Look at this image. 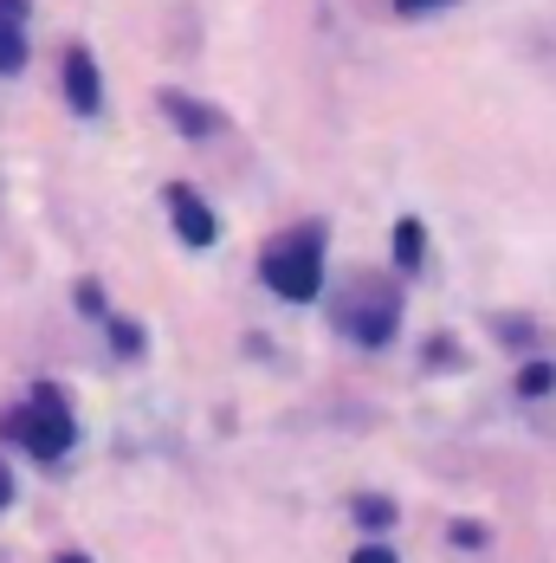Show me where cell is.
Segmentation results:
<instances>
[{
  "label": "cell",
  "instance_id": "cell-1",
  "mask_svg": "<svg viewBox=\"0 0 556 563\" xmlns=\"http://www.w3.org/2000/svg\"><path fill=\"white\" fill-rule=\"evenodd\" d=\"M259 273H266V285H273L278 298L311 305L318 285H324V227H298V233L273 240V246L259 253Z\"/></svg>",
  "mask_w": 556,
  "mask_h": 563
},
{
  "label": "cell",
  "instance_id": "cell-2",
  "mask_svg": "<svg viewBox=\"0 0 556 563\" xmlns=\"http://www.w3.org/2000/svg\"><path fill=\"white\" fill-rule=\"evenodd\" d=\"M331 324L343 338H356L363 350H382V343L401 331V291H394V285H376V279L349 285L331 305Z\"/></svg>",
  "mask_w": 556,
  "mask_h": 563
},
{
  "label": "cell",
  "instance_id": "cell-3",
  "mask_svg": "<svg viewBox=\"0 0 556 563\" xmlns=\"http://www.w3.org/2000/svg\"><path fill=\"white\" fill-rule=\"evenodd\" d=\"M7 434H13L26 453H40V460H58V453L71 448L78 428H71V408H65L58 383H40L26 408H13V415H7Z\"/></svg>",
  "mask_w": 556,
  "mask_h": 563
},
{
  "label": "cell",
  "instance_id": "cell-4",
  "mask_svg": "<svg viewBox=\"0 0 556 563\" xmlns=\"http://www.w3.org/2000/svg\"><path fill=\"white\" fill-rule=\"evenodd\" d=\"M168 221H175V233L188 240V246H214V233H221V221H214V208L188 188V181H168Z\"/></svg>",
  "mask_w": 556,
  "mask_h": 563
},
{
  "label": "cell",
  "instance_id": "cell-5",
  "mask_svg": "<svg viewBox=\"0 0 556 563\" xmlns=\"http://www.w3.org/2000/svg\"><path fill=\"white\" fill-rule=\"evenodd\" d=\"M65 104L78 117L104 111V78H98V58L85 53V46H65Z\"/></svg>",
  "mask_w": 556,
  "mask_h": 563
},
{
  "label": "cell",
  "instance_id": "cell-6",
  "mask_svg": "<svg viewBox=\"0 0 556 563\" xmlns=\"http://www.w3.org/2000/svg\"><path fill=\"white\" fill-rule=\"evenodd\" d=\"M163 111H168V123H175L181 136H214V130H226V123H221V111L194 104L188 91H163Z\"/></svg>",
  "mask_w": 556,
  "mask_h": 563
},
{
  "label": "cell",
  "instance_id": "cell-7",
  "mask_svg": "<svg viewBox=\"0 0 556 563\" xmlns=\"http://www.w3.org/2000/svg\"><path fill=\"white\" fill-rule=\"evenodd\" d=\"M421 260H427V227L414 221V214H401L394 221V266L401 273H421Z\"/></svg>",
  "mask_w": 556,
  "mask_h": 563
},
{
  "label": "cell",
  "instance_id": "cell-8",
  "mask_svg": "<svg viewBox=\"0 0 556 563\" xmlns=\"http://www.w3.org/2000/svg\"><path fill=\"white\" fill-rule=\"evenodd\" d=\"M26 65V33H20V20H0V78H13Z\"/></svg>",
  "mask_w": 556,
  "mask_h": 563
},
{
  "label": "cell",
  "instance_id": "cell-9",
  "mask_svg": "<svg viewBox=\"0 0 556 563\" xmlns=\"http://www.w3.org/2000/svg\"><path fill=\"white\" fill-rule=\"evenodd\" d=\"M356 525H363V531H389L394 506H389V499H376V493H363V499H356Z\"/></svg>",
  "mask_w": 556,
  "mask_h": 563
},
{
  "label": "cell",
  "instance_id": "cell-10",
  "mask_svg": "<svg viewBox=\"0 0 556 563\" xmlns=\"http://www.w3.org/2000/svg\"><path fill=\"white\" fill-rule=\"evenodd\" d=\"M551 389H556L551 363H524V369H518V395H531V401H537V395H551Z\"/></svg>",
  "mask_w": 556,
  "mask_h": 563
},
{
  "label": "cell",
  "instance_id": "cell-11",
  "mask_svg": "<svg viewBox=\"0 0 556 563\" xmlns=\"http://www.w3.org/2000/svg\"><path fill=\"white\" fill-rule=\"evenodd\" d=\"M111 350H116V356H143V331H136V324H123V318H111Z\"/></svg>",
  "mask_w": 556,
  "mask_h": 563
},
{
  "label": "cell",
  "instance_id": "cell-12",
  "mask_svg": "<svg viewBox=\"0 0 556 563\" xmlns=\"http://www.w3.org/2000/svg\"><path fill=\"white\" fill-rule=\"evenodd\" d=\"M453 544H459V551H479V544H486V525L459 518V525H453Z\"/></svg>",
  "mask_w": 556,
  "mask_h": 563
},
{
  "label": "cell",
  "instance_id": "cell-13",
  "mask_svg": "<svg viewBox=\"0 0 556 563\" xmlns=\"http://www.w3.org/2000/svg\"><path fill=\"white\" fill-rule=\"evenodd\" d=\"M441 7H453V0H394L401 20H421V13H441Z\"/></svg>",
  "mask_w": 556,
  "mask_h": 563
},
{
  "label": "cell",
  "instance_id": "cell-14",
  "mask_svg": "<svg viewBox=\"0 0 556 563\" xmlns=\"http://www.w3.org/2000/svg\"><path fill=\"white\" fill-rule=\"evenodd\" d=\"M349 563H401V558H394V544H363Z\"/></svg>",
  "mask_w": 556,
  "mask_h": 563
},
{
  "label": "cell",
  "instance_id": "cell-15",
  "mask_svg": "<svg viewBox=\"0 0 556 563\" xmlns=\"http://www.w3.org/2000/svg\"><path fill=\"white\" fill-rule=\"evenodd\" d=\"M78 311H91V318H98V311H104V291H98V285H91V279L78 285Z\"/></svg>",
  "mask_w": 556,
  "mask_h": 563
},
{
  "label": "cell",
  "instance_id": "cell-16",
  "mask_svg": "<svg viewBox=\"0 0 556 563\" xmlns=\"http://www.w3.org/2000/svg\"><path fill=\"white\" fill-rule=\"evenodd\" d=\"M7 499H13V473H7V460H0V511H7Z\"/></svg>",
  "mask_w": 556,
  "mask_h": 563
},
{
  "label": "cell",
  "instance_id": "cell-17",
  "mask_svg": "<svg viewBox=\"0 0 556 563\" xmlns=\"http://www.w3.org/2000/svg\"><path fill=\"white\" fill-rule=\"evenodd\" d=\"M58 563H91V558H78V551H65V558H58Z\"/></svg>",
  "mask_w": 556,
  "mask_h": 563
}]
</instances>
